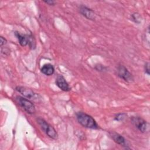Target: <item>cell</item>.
I'll return each instance as SVG.
<instances>
[{
    "label": "cell",
    "instance_id": "ba28073f",
    "mask_svg": "<svg viewBox=\"0 0 150 150\" xmlns=\"http://www.w3.org/2000/svg\"><path fill=\"white\" fill-rule=\"evenodd\" d=\"M79 12L87 19L94 20L96 18V14L91 9L84 5H81L79 7Z\"/></svg>",
    "mask_w": 150,
    "mask_h": 150
},
{
    "label": "cell",
    "instance_id": "e0dca14e",
    "mask_svg": "<svg viewBox=\"0 0 150 150\" xmlns=\"http://www.w3.org/2000/svg\"><path fill=\"white\" fill-rule=\"evenodd\" d=\"M0 40H1L0 45H1V47H2L3 45H5V44L6 43V42H7L6 39H5V38H4V37H2V36H1V37H0Z\"/></svg>",
    "mask_w": 150,
    "mask_h": 150
},
{
    "label": "cell",
    "instance_id": "2e32d148",
    "mask_svg": "<svg viewBox=\"0 0 150 150\" xmlns=\"http://www.w3.org/2000/svg\"><path fill=\"white\" fill-rule=\"evenodd\" d=\"M45 3H46V4L49 5H54L56 4V1H53V0H49V1H43Z\"/></svg>",
    "mask_w": 150,
    "mask_h": 150
},
{
    "label": "cell",
    "instance_id": "9c48e42d",
    "mask_svg": "<svg viewBox=\"0 0 150 150\" xmlns=\"http://www.w3.org/2000/svg\"><path fill=\"white\" fill-rule=\"evenodd\" d=\"M55 83L56 86L62 91H69L71 90L68 83L66 81L63 76L59 75L56 79Z\"/></svg>",
    "mask_w": 150,
    "mask_h": 150
},
{
    "label": "cell",
    "instance_id": "3957f363",
    "mask_svg": "<svg viewBox=\"0 0 150 150\" xmlns=\"http://www.w3.org/2000/svg\"><path fill=\"white\" fill-rule=\"evenodd\" d=\"M16 100L18 104L28 113L33 114L36 111L35 105L28 99L21 96H16Z\"/></svg>",
    "mask_w": 150,
    "mask_h": 150
},
{
    "label": "cell",
    "instance_id": "6da1fadb",
    "mask_svg": "<svg viewBox=\"0 0 150 150\" xmlns=\"http://www.w3.org/2000/svg\"><path fill=\"white\" fill-rule=\"evenodd\" d=\"M76 118L78 122L83 127L94 129L99 128L96 120L91 115L85 112H78L76 113Z\"/></svg>",
    "mask_w": 150,
    "mask_h": 150
},
{
    "label": "cell",
    "instance_id": "5bb4252c",
    "mask_svg": "<svg viewBox=\"0 0 150 150\" xmlns=\"http://www.w3.org/2000/svg\"><path fill=\"white\" fill-rule=\"evenodd\" d=\"M94 69L97 71H104L107 70V68L105 66H104L101 64H100L96 65L94 67Z\"/></svg>",
    "mask_w": 150,
    "mask_h": 150
},
{
    "label": "cell",
    "instance_id": "277c9868",
    "mask_svg": "<svg viewBox=\"0 0 150 150\" xmlns=\"http://www.w3.org/2000/svg\"><path fill=\"white\" fill-rule=\"evenodd\" d=\"M131 121L134 127L140 132L144 133L148 130V124L142 118L138 116L132 117L131 118Z\"/></svg>",
    "mask_w": 150,
    "mask_h": 150
},
{
    "label": "cell",
    "instance_id": "5b68a950",
    "mask_svg": "<svg viewBox=\"0 0 150 150\" xmlns=\"http://www.w3.org/2000/svg\"><path fill=\"white\" fill-rule=\"evenodd\" d=\"M117 73L118 76L125 81L131 83L134 81V77L129 70L122 64H119L117 67Z\"/></svg>",
    "mask_w": 150,
    "mask_h": 150
},
{
    "label": "cell",
    "instance_id": "8992f818",
    "mask_svg": "<svg viewBox=\"0 0 150 150\" xmlns=\"http://www.w3.org/2000/svg\"><path fill=\"white\" fill-rule=\"evenodd\" d=\"M109 134H110V136L111 137V138L114 140V141L115 143L120 145L121 146L125 147L127 149H129V148L128 147L129 145L127 140L121 135L115 132H110Z\"/></svg>",
    "mask_w": 150,
    "mask_h": 150
},
{
    "label": "cell",
    "instance_id": "7a4b0ae2",
    "mask_svg": "<svg viewBox=\"0 0 150 150\" xmlns=\"http://www.w3.org/2000/svg\"><path fill=\"white\" fill-rule=\"evenodd\" d=\"M38 124L39 125L44 132L50 138L56 139L58 137V134L55 129L49 124L46 121L42 118H38L36 120Z\"/></svg>",
    "mask_w": 150,
    "mask_h": 150
},
{
    "label": "cell",
    "instance_id": "8fae6325",
    "mask_svg": "<svg viewBox=\"0 0 150 150\" xmlns=\"http://www.w3.org/2000/svg\"><path fill=\"white\" fill-rule=\"evenodd\" d=\"M41 72L46 76H51L54 72V68L53 66L50 63H47L44 64L41 69Z\"/></svg>",
    "mask_w": 150,
    "mask_h": 150
},
{
    "label": "cell",
    "instance_id": "52a82bcc",
    "mask_svg": "<svg viewBox=\"0 0 150 150\" xmlns=\"http://www.w3.org/2000/svg\"><path fill=\"white\" fill-rule=\"evenodd\" d=\"M15 90L23 97H25L28 99H33L36 96V93H35L33 90L26 87L17 86L15 88Z\"/></svg>",
    "mask_w": 150,
    "mask_h": 150
},
{
    "label": "cell",
    "instance_id": "9a60e30c",
    "mask_svg": "<svg viewBox=\"0 0 150 150\" xmlns=\"http://www.w3.org/2000/svg\"><path fill=\"white\" fill-rule=\"evenodd\" d=\"M144 70L145 73L148 75H149V62H146L144 65Z\"/></svg>",
    "mask_w": 150,
    "mask_h": 150
},
{
    "label": "cell",
    "instance_id": "7c38bea8",
    "mask_svg": "<svg viewBox=\"0 0 150 150\" xmlns=\"http://www.w3.org/2000/svg\"><path fill=\"white\" fill-rule=\"evenodd\" d=\"M131 18L132 21L138 24V23H140L141 22V17L140 15L138 13H136V12L133 13L132 14H131Z\"/></svg>",
    "mask_w": 150,
    "mask_h": 150
},
{
    "label": "cell",
    "instance_id": "30bf717a",
    "mask_svg": "<svg viewBox=\"0 0 150 150\" xmlns=\"http://www.w3.org/2000/svg\"><path fill=\"white\" fill-rule=\"evenodd\" d=\"M15 35L17 38L19 44L22 46H26L27 45L29 44V35H22L19 32L16 31L15 32Z\"/></svg>",
    "mask_w": 150,
    "mask_h": 150
},
{
    "label": "cell",
    "instance_id": "4fadbf2b",
    "mask_svg": "<svg viewBox=\"0 0 150 150\" xmlns=\"http://www.w3.org/2000/svg\"><path fill=\"white\" fill-rule=\"evenodd\" d=\"M127 117V115L125 113H118L114 117V120L117 121H122Z\"/></svg>",
    "mask_w": 150,
    "mask_h": 150
}]
</instances>
